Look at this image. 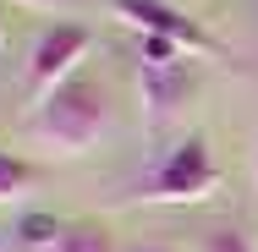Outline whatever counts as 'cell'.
<instances>
[{
	"instance_id": "obj_1",
	"label": "cell",
	"mask_w": 258,
	"mask_h": 252,
	"mask_svg": "<svg viewBox=\"0 0 258 252\" xmlns=\"http://www.w3.org/2000/svg\"><path fill=\"white\" fill-rule=\"evenodd\" d=\"M104 132H110V99L94 77H72L22 115V137L50 159H83Z\"/></svg>"
},
{
	"instance_id": "obj_5",
	"label": "cell",
	"mask_w": 258,
	"mask_h": 252,
	"mask_svg": "<svg viewBox=\"0 0 258 252\" xmlns=\"http://www.w3.org/2000/svg\"><path fill=\"white\" fill-rule=\"evenodd\" d=\"M138 99H143V121L149 126H165L181 104L192 99L187 60H143L138 66Z\"/></svg>"
},
{
	"instance_id": "obj_10",
	"label": "cell",
	"mask_w": 258,
	"mask_h": 252,
	"mask_svg": "<svg viewBox=\"0 0 258 252\" xmlns=\"http://www.w3.org/2000/svg\"><path fill=\"white\" fill-rule=\"evenodd\" d=\"M22 6H60V0H22Z\"/></svg>"
},
{
	"instance_id": "obj_11",
	"label": "cell",
	"mask_w": 258,
	"mask_h": 252,
	"mask_svg": "<svg viewBox=\"0 0 258 252\" xmlns=\"http://www.w3.org/2000/svg\"><path fill=\"white\" fill-rule=\"evenodd\" d=\"M0 50H6V17H0Z\"/></svg>"
},
{
	"instance_id": "obj_3",
	"label": "cell",
	"mask_w": 258,
	"mask_h": 252,
	"mask_svg": "<svg viewBox=\"0 0 258 252\" xmlns=\"http://www.w3.org/2000/svg\"><path fill=\"white\" fill-rule=\"evenodd\" d=\"M94 50V33L77 28V22H55L33 39L28 50V110L44 104L55 88H66L72 77H83V60Z\"/></svg>"
},
{
	"instance_id": "obj_4",
	"label": "cell",
	"mask_w": 258,
	"mask_h": 252,
	"mask_svg": "<svg viewBox=\"0 0 258 252\" xmlns=\"http://www.w3.org/2000/svg\"><path fill=\"white\" fill-rule=\"evenodd\" d=\"M110 11H115L121 28H132V33H143V39H165V44H176L187 60H220V55H225L209 28H198L187 11H176V6H165V0H110Z\"/></svg>"
},
{
	"instance_id": "obj_7",
	"label": "cell",
	"mask_w": 258,
	"mask_h": 252,
	"mask_svg": "<svg viewBox=\"0 0 258 252\" xmlns=\"http://www.w3.org/2000/svg\"><path fill=\"white\" fill-rule=\"evenodd\" d=\"M33 187H39V170H33L22 153H6V148H0V208H6V203H22Z\"/></svg>"
},
{
	"instance_id": "obj_6",
	"label": "cell",
	"mask_w": 258,
	"mask_h": 252,
	"mask_svg": "<svg viewBox=\"0 0 258 252\" xmlns=\"http://www.w3.org/2000/svg\"><path fill=\"white\" fill-rule=\"evenodd\" d=\"M44 252H115V236L99 219H60V230Z\"/></svg>"
},
{
	"instance_id": "obj_12",
	"label": "cell",
	"mask_w": 258,
	"mask_h": 252,
	"mask_svg": "<svg viewBox=\"0 0 258 252\" xmlns=\"http://www.w3.org/2000/svg\"><path fill=\"white\" fill-rule=\"evenodd\" d=\"M149 252H165V247H149Z\"/></svg>"
},
{
	"instance_id": "obj_8",
	"label": "cell",
	"mask_w": 258,
	"mask_h": 252,
	"mask_svg": "<svg viewBox=\"0 0 258 252\" xmlns=\"http://www.w3.org/2000/svg\"><path fill=\"white\" fill-rule=\"evenodd\" d=\"M198 252H253V241L236 225H220V230H209L204 241H198Z\"/></svg>"
},
{
	"instance_id": "obj_2",
	"label": "cell",
	"mask_w": 258,
	"mask_h": 252,
	"mask_svg": "<svg viewBox=\"0 0 258 252\" xmlns=\"http://www.w3.org/2000/svg\"><path fill=\"white\" fill-rule=\"evenodd\" d=\"M220 192V164H214V148L204 137H181L154 159L149 176L132 181V203H159V208H187V203H209Z\"/></svg>"
},
{
	"instance_id": "obj_9",
	"label": "cell",
	"mask_w": 258,
	"mask_h": 252,
	"mask_svg": "<svg viewBox=\"0 0 258 252\" xmlns=\"http://www.w3.org/2000/svg\"><path fill=\"white\" fill-rule=\"evenodd\" d=\"M253 181H258V137H253Z\"/></svg>"
}]
</instances>
